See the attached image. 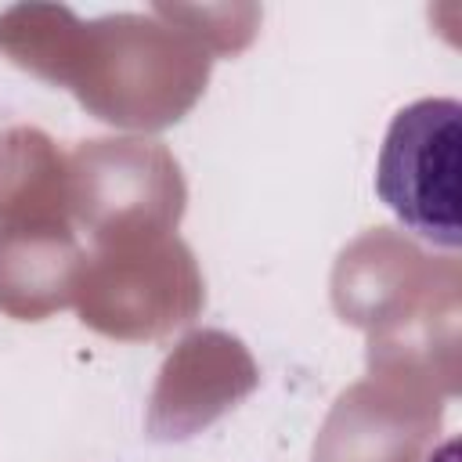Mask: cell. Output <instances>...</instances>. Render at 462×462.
<instances>
[{
  "mask_svg": "<svg viewBox=\"0 0 462 462\" xmlns=\"http://www.w3.org/2000/svg\"><path fill=\"white\" fill-rule=\"evenodd\" d=\"M72 227L69 159L40 130L0 134V227Z\"/></svg>",
  "mask_w": 462,
  "mask_h": 462,
  "instance_id": "9",
  "label": "cell"
},
{
  "mask_svg": "<svg viewBox=\"0 0 462 462\" xmlns=\"http://www.w3.org/2000/svg\"><path fill=\"white\" fill-rule=\"evenodd\" d=\"M336 310L372 328V375L458 390V263L430 260L411 242L372 231L336 267Z\"/></svg>",
  "mask_w": 462,
  "mask_h": 462,
  "instance_id": "2",
  "label": "cell"
},
{
  "mask_svg": "<svg viewBox=\"0 0 462 462\" xmlns=\"http://www.w3.org/2000/svg\"><path fill=\"white\" fill-rule=\"evenodd\" d=\"M69 209L97 249L162 238L184 213L180 166L159 141H87L69 159Z\"/></svg>",
  "mask_w": 462,
  "mask_h": 462,
  "instance_id": "4",
  "label": "cell"
},
{
  "mask_svg": "<svg viewBox=\"0 0 462 462\" xmlns=\"http://www.w3.org/2000/svg\"><path fill=\"white\" fill-rule=\"evenodd\" d=\"M440 393L415 379L372 375L339 397L314 462H422L440 426Z\"/></svg>",
  "mask_w": 462,
  "mask_h": 462,
  "instance_id": "6",
  "label": "cell"
},
{
  "mask_svg": "<svg viewBox=\"0 0 462 462\" xmlns=\"http://www.w3.org/2000/svg\"><path fill=\"white\" fill-rule=\"evenodd\" d=\"M426 462H458V440L448 437L440 448H433V455H430Z\"/></svg>",
  "mask_w": 462,
  "mask_h": 462,
  "instance_id": "10",
  "label": "cell"
},
{
  "mask_svg": "<svg viewBox=\"0 0 462 462\" xmlns=\"http://www.w3.org/2000/svg\"><path fill=\"white\" fill-rule=\"evenodd\" d=\"M256 379V365L238 339L224 332H191L159 372L148 433L155 440H184L235 408Z\"/></svg>",
  "mask_w": 462,
  "mask_h": 462,
  "instance_id": "7",
  "label": "cell"
},
{
  "mask_svg": "<svg viewBox=\"0 0 462 462\" xmlns=\"http://www.w3.org/2000/svg\"><path fill=\"white\" fill-rule=\"evenodd\" d=\"M83 260L87 253L72 227H0V310L18 321H40L72 303Z\"/></svg>",
  "mask_w": 462,
  "mask_h": 462,
  "instance_id": "8",
  "label": "cell"
},
{
  "mask_svg": "<svg viewBox=\"0 0 462 462\" xmlns=\"http://www.w3.org/2000/svg\"><path fill=\"white\" fill-rule=\"evenodd\" d=\"M0 51L69 87L97 119L130 130L177 123L206 90L213 65L206 40L173 25L162 7L79 22L69 7L22 4L0 14Z\"/></svg>",
  "mask_w": 462,
  "mask_h": 462,
  "instance_id": "1",
  "label": "cell"
},
{
  "mask_svg": "<svg viewBox=\"0 0 462 462\" xmlns=\"http://www.w3.org/2000/svg\"><path fill=\"white\" fill-rule=\"evenodd\" d=\"M462 105L455 97H422L404 105L375 162V191L390 213L422 242L458 249V134Z\"/></svg>",
  "mask_w": 462,
  "mask_h": 462,
  "instance_id": "5",
  "label": "cell"
},
{
  "mask_svg": "<svg viewBox=\"0 0 462 462\" xmlns=\"http://www.w3.org/2000/svg\"><path fill=\"white\" fill-rule=\"evenodd\" d=\"M202 274L191 249L173 238L101 245L83 260L72 303L79 318L116 339H155L202 307Z\"/></svg>",
  "mask_w": 462,
  "mask_h": 462,
  "instance_id": "3",
  "label": "cell"
}]
</instances>
